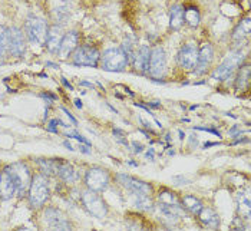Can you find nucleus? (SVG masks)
Segmentation results:
<instances>
[{"label":"nucleus","mask_w":251,"mask_h":231,"mask_svg":"<svg viewBox=\"0 0 251 231\" xmlns=\"http://www.w3.org/2000/svg\"><path fill=\"white\" fill-rule=\"evenodd\" d=\"M63 147L66 148V150H69V151H75V148H74V145L66 139V141H63Z\"/></svg>","instance_id":"de8ad7c7"},{"label":"nucleus","mask_w":251,"mask_h":231,"mask_svg":"<svg viewBox=\"0 0 251 231\" xmlns=\"http://www.w3.org/2000/svg\"><path fill=\"white\" fill-rule=\"evenodd\" d=\"M65 136L66 138H72V139H76L79 144H85V145H89V147H92V144H91V141L89 139H86L83 135H80L77 131L75 129H72V131H65Z\"/></svg>","instance_id":"2f4dec72"},{"label":"nucleus","mask_w":251,"mask_h":231,"mask_svg":"<svg viewBox=\"0 0 251 231\" xmlns=\"http://www.w3.org/2000/svg\"><path fill=\"white\" fill-rule=\"evenodd\" d=\"M40 97L43 98V99H46V102L50 105L52 102H55V101H58V97L55 95V94H52V92H42L40 94Z\"/></svg>","instance_id":"58836bf2"},{"label":"nucleus","mask_w":251,"mask_h":231,"mask_svg":"<svg viewBox=\"0 0 251 231\" xmlns=\"http://www.w3.org/2000/svg\"><path fill=\"white\" fill-rule=\"evenodd\" d=\"M129 150H132L134 154H142L144 150H145V147H144L141 142H138V141H132V142L129 144Z\"/></svg>","instance_id":"c9c22d12"},{"label":"nucleus","mask_w":251,"mask_h":231,"mask_svg":"<svg viewBox=\"0 0 251 231\" xmlns=\"http://www.w3.org/2000/svg\"><path fill=\"white\" fill-rule=\"evenodd\" d=\"M115 180L118 181V184L125 188L128 193H131L132 195H138V194H145V195H152L154 188L150 182L135 178L129 174L125 173H118L115 175Z\"/></svg>","instance_id":"9d476101"},{"label":"nucleus","mask_w":251,"mask_h":231,"mask_svg":"<svg viewBox=\"0 0 251 231\" xmlns=\"http://www.w3.org/2000/svg\"><path fill=\"white\" fill-rule=\"evenodd\" d=\"M79 85H80V86H85V88L94 89V83H92V82H88V80H79Z\"/></svg>","instance_id":"a18cd8bd"},{"label":"nucleus","mask_w":251,"mask_h":231,"mask_svg":"<svg viewBox=\"0 0 251 231\" xmlns=\"http://www.w3.org/2000/svg\"><path fill=\"white\" fill-rule=\"evenodd\" d=\"M251 33V22H250V16H246L244 19H241L237 26L234 27L232 30V42L235 43H243L246 38H249Z\"/></svg>","instance_id":"4be33fe9"},{"label":"nucleus","mask_w":251,"mask_h":231,"mask_svg":"<svg viewBox=\"0 0 251 231\" xmlns=\"http://www.w3.org/2000/svg\"><path fill=\"white\" fill-rule=\"evenodd\" d=\"M36 164L39 165L40 174H43L49 178L56 175V158H38Z\"/></svg>","instance_id":"bb28decb"},{"label":"nucleus","mask_w":251,"mask_h":231,"mask_svg":"<svg viewBox=\"0 0 251 231\" xmlns=\"http://www.w3.org/2000/svg\"><path fill=\"white\" fill-rule=\"evenodd\" d=\"M122 51L128 55V58L129 60L132 59L134 56V53H135V51L138 49V46H136V39L134 36H131V35H126L124 40H122Z\"/></svg>","instance_id":"7c9ffc66"},{"label":"nucleus","mask_w":251,"mask_h":231,"mask_svg":"<svg viewBox=\"0 0 251 231\" xmlns=\"http://www.w3.org/2000/svg\"><path fill=\"white\" fill-rule=\"evenodd\" d=\"M1 58H3V55L0 53V65H1Z\"/></svg>","instance_id":"5fc2aeb1"},{"label":"nucleus","mask_w":251,"mask_h":231,"mask_svg":"<svg viewBox=\"0 0 251 231\" xmlns=\"http://www.w3.org/2000/svg\"><path fill=\"white\" fill-rule=\"evenodd\" d=\"M178 135H179V139H181V141H184V139H185V132H184L182 129H179V131H178Z\"/></svg>","instance_id":"603ef678"},{"label":"nucleus","mask_w":251,"mask_h":231,"mask_svg":"<svg viewBox=\"0 0 251 231\" xmlns=\"http://www.w3.org/2000/svg\"><path fill=\"white\" fill-rule=\"evenodd\" d=\"M201 22V13L198 10V7H195L193 4L185 6L184 7V23H187L190 27H197L200 26Z\"/></svg>","instance_id":"cd10ccee"},{"label":"nucleus","mask_w":251,"mask_h":231,"mask_svg":"<svg viewBox=\"0 0 251 231\" xmlns=\"http://www.w3.org/2000/svg\"><path fill=\"white\" fill-rule=\"evenodd\" d=\"M52 195L50 190V181L49 177L43 175V174H36L32 177L29 190H27V203L29 207L32 210H40L45 207V204L48 203V200Z\"/></svg>","instance_id":"f257e3e1"},{"label":"nucleus","mask_w":251,"mask_h":231,"mask_svg":"<svg viewBox=\"0 0 251 231\" xmlns=\"http://www.w3.org/2000/svg\"><path fill=\"white\" fill-rule=\"evenodd\" d=\"M156 201L159 204H165V205H174V207H182L181 205V198H178V195L173 193L171 190H161L156 195Z\"/></svg>","instance_id":"c85d7f7f"},{"label":"nucleus","mask_w":251,"mask_h":231,"mask_svg":"<svg viewBox=\"0 0 251 231\" xmlns=\"http://www.w3.org/2000/svg\"><path fill=\"white\" fill-rule=\"evenodd\" d=\"M42 223L50 230H71L72 223L58 207H46L42 212Z\"/></svg>","instance_id":"1a4fd4ad"},{"label":"nucleus","mask_w":251,"mask_h":231,"mask_svg":"<svg viewBox=\"0 0 251 231\" xmlns=\"http://www.w3.org/2000/svg\"><path fill=\"white\" fill-rule=\"evenodd\" d=\"M244 53L240 51V49H237V51H232L230 52L224 60L215 68L213 71V74H211V77L215 79V80H220V82H226V80H228L230 77H234V74L237 72V69L244 63Z\"/></svg>","instance_id":"7ed1b4c3"},{"label":"nucleus","mask_w":251,"mask_h":231,"mask_svg":"<svg viewBox=\"0 0 251 231\" xmlns=\"http://www.w3.org/2000/svg\"><path fill=\"white\" fill-rule=\"evenodd\" d=\"M147 106H148V108H154V109H158V108H161V102H159V101H155V102H148V103H147Z\"/></svg>","instance_id":"c03bdc74"},{"label":"nucleus","mask_w":251,"mask_h":231,"mask_svg":"<svg viewBox=\"0 0 251 231\" xmlns=\"http://www.w3.org/2000/svg\"><path fill=\"white\" fill-rule=\"evenodd\" d=\"M184 25V6L174 4L170 10V29L178 32Z\"/></svg>","instance_id":"393cba45"},{"label":"nucleus","mask_w":251,"mask_h":231,"mask_svg":"<svg viewBox=\"0 0 251 231\" xmlns=\"http://www.w3.org/2000/svg\"><path fill=\"white\" fill-rule=\"evenodd\" d=\"M155 150L154 148H148L147 151H145V158L148 159V161H151V162H154L155 161Z\"/></svg>","instance_id":"a19ab883"},{"label":"nucleus","mask_w":251,"mask_h":231,"mask_svg":"<svg viewBox=\"0 0 251 231\" xmlns=\"http://www.w3.org/2000/svg\"><path fill=\"white\" fill-rule=\"evenodd\" d=\"M251 80V72H250V65L249 62L243 63L238 69H237V77L234 80V88L237 92H244L249 86H250Z\"/></svg>","instance_id":"412c9836"},{"label":"nucleus","mask_w":251,"mask_h":231,"mask_svg":"<svg viewBox=\"0 0 251 231\" xmlns=\"http://www.w3.org/2000/svg\"><path fill=\"white\" fill-rule=\"evenodd\" d=\"M48 29V22L40 16L29 15L25 20V36L33 46H45Z\"/></svg>","instance_id":"20e7f679"},{"label":"nucleus","mask_w":251,"mask_h":231,"mask_svg":"<svg viewBox=\"0 0 251 231\" xmlns=\"http://www.w3.org/2000/svg\"><path fill=\"white\" fill-rule=\"evenodd\" d=\"M18 195V184L12 171L6 165L0 173V201H9Z\"/></svg>","instance_id":"4468645a"},{"label":"nucleus","mask_w":251,"mask_h":231,"mask_svg":"<svg viewBox=\"0 0 251 231\" xmlns=\"http://www.w3.org/2000/svg\"><path fill=\"white\" fill-rule=\"evenodd\" d=\"M52 13H53V19L56 22V25L63 26V25H66V22L71 18V6L68 1L62 0V1L56 3Z\"/></svg>","instance_id":"b1692460"},{"label":"nucleus","mask_w":251,"mask_h":231,"mask_svg":"<svg viewBox=\"0 0 251 231\" xmlns=\"http://www.w3.org/2000/svg\"><path fill=\"white\" fill-rule=\"evenodd\" d=\"M194 129H197V131H202V132H210V134L215 135V136H218V138H221L223 135L221 132L218 131V129H215V128H205V127H194Z\"/></svg>","instance_id":"e433bc0d"},{"label":"nucleus","mask_w":251,"mask_h":231,"mask_svg":"<svg viewBox=\"0 0 251 231\" xmlns=\"http://www.w3.org/2000/svg\"><path fill=\"white\" fill-rule=\"evenodd\" d=\"M75 106H76L77 109H82L83 108V103H82L80 99H75Z\"/></svg>","instance_id":"3c124183"},{"label":"nucleus","mask_w":251,"mask_h":231,"mask_svg":"<svg viewBox=\"0 0 251 231\" xmlns=\"http://www.w3.org/2000/svg\"><path fill=\"white\" fill-rule=\"evenodd\" d=\"M83 182L86 190L95 193H105L111 185V174L102 167H91L86 170Z\"/></svg>","instance_id":"423d86ee"},{"label":"nucleus","mask_w":251,"mask_h":231,"mask_svg":"<svg viewBox=\"0 0 251 231\" xmlns=\"http://www.w3.org/2000/svg\"><path fill=\"white\" fill-rule=\"evenodd\" d=\"M26 52V36L18 26L7 27V51L6 53L13 58H23Z\"/></svg>","instance_id":"f8f14e48"},{"label":"nucleus","mask_w":251,"mask_h":231,"mask_svg":"<svg viewBox=\"0 0 251 231\" xmlns=\"http://www.w3.org/2000/svg\"><path fill=\"white\" fill-rule=\"evenodd\" d=\"M60 111H62V112H63L65 115L69 118V121L72 122V125H74V127H76V125H77V119H76V118H75V116L72 115V112H69V111H68L66 108H63V106H60Z\"/></svg>","instance_id":"ea45409f"},{"label":"nucleus","mask_w":251,"mask_h":231,"mask_svg":"<svg viewBox=\"0 0 251 231\" xmlns=\"http://www.w3.org/2000/svg\"><path fill=\"white\" fill-rule=\"evenodd\" d=\"M58 125H62L63 128H68V125L63 124L60 119H50L49 124H48V127H46V129H48L49 132H52V134H58Z\"/></svg>","instance_id":"72a5a7b5"},{"label":"nucleus","mask_w":251,"mask_h":231,"mask_svg":"<svg viewBox=\"0 0 251 231\" xmlns=\"http://www.w3.org/2000/svg\"><path fill=\"white\" fill-rule=\"evenodd\" d=\"M237 211L241 215V218L244 220H250V198L247 195H243L241 194V198H238V207H237Z\"/></svg>","instance_id":"c756f323"},{"label":"nucleus","mask_w":251,"mask_h":231,"mask_svg":"<svg viewBox=\"0 0 251 231\" xmlns=\"http://www.w3.org/2000/svg\"><path fill=\"white\" fill-rule=\"evenodd\" d=\"M197 59H198V46L195 42H187L179 48L176 60L181 69L188 71V72L194 71L197 65Z\"/></svg>","instance_id":"ddd939ff"},{"label":"nucleus","mask_w":251,"mask_h":231,"mask_svg":"<svg viewBox=\"0 0 251 231\" xmlns=\"http://www.w3.org/2000/svg\"><path fill=\"white\" fill-rule=\"evenodd\" d=\"M77 42H79V33H77V30H69L68 33H65L62 42H60V46H59V58H71L72 53L75 52V49L77 48Z\"/></svg>","instance_id":"f3484780"},{"label":"nucleus","mask_w":251,"mask_h":231,"mask_svg":"<svg viewBox=\"0 0 251 231\" xmlns=\"http://www.w3.org/2000/svg\"><path fill=\"white\" fill-rule=\"evenodd\" d=\"M60 83H62L66 89H69V91H74V89H75V88H74V85H72L66 77H60Z\"/></svg>","instance_id":"37998d69"},{"label":"nucleus","mask_w":251,"mask_h":231,"mask_svg":"<svg viewBox=\"0 0 251 231\" xmlns=\"http://www.w3.org/2000/svg\"><path fill=\"white\" fill-rule=\"evenodd\" d=\"M241 134H243V129H241L238 125H234V127H231V128H230V131H228V136H230V138H232V139H235V138H240V136H241Z\"/></svg>","instance_id":"4c0bfd02"},{"label":"nucleus","mask_w":251,"mask_h":231,"mask_svg":"<svg viewBox=\"0 0 251 231\" xmlns=\"http://www.w3.org/2000/svg\"><path fill=\"white\" fill-rule=\"evenodd\" d=\"M63 27L60 25H52L49 26L48 29V35H46V39H45V48L48 49L49 53L52 55H58L59 46H60V42L63 39Z\"/></svg>","instance_id":"dca6fc26"},{"label":"nucleus","mask_w":251,"mask_h":231,"mask_svg":"<svg viewBox=\"0 0 251 231\" xmlns=\"http://www.w3.org/2000/svg\"><path fill=\"white\" fill-rule=\"evenodd\" d=\"M167 69H168V59H167L165 49L161 46L151 49V56H150L148 71H147L150 77L156 82H159V80L162 82V79L165 77V74H167Z\"/></svg>","instance_id":"0eeeda50"},{"label":"nucleus","mask_w":251,"mask_h":231,"mask_svg":"<svg viewBox=\"0 0 251 231\" xmlns=\"http://www.w3.org/2000/svg\"><path fill=\"white\" fill-rule=\"evenodd\" d=\"M99 65L106 72H124L129 65V58L121 46H112L100 53Z\"/></svg>","instance_id":"f03ea898"},{"label":"nucleus","mask_w":251,"mask_h":231,"mask_svg":"<svg viewBox=\"0 0 251 231\" xmlns=\"http://www.w3.org/2000/svg\"><path fill=\"white\" fill-rule=\"evenodd\" d=\"M56 177L65 184H75L79 178L75 167L62 158H56Z\"/></svg>","instance_id":"a211bd4d"},{"label":"nucleus","mask_w":251,"mask_h":231,"mask_svg":"<svg viewBox=\"0 0 251 231\" xmlns=\"http://www.w3.org/2000/svg\"><path fill=\"white\" fill-rule=\"evenodd\" d=\"M79 151L85 155L92 154V150H91V147H89V145H85V144H80V145H79Z\"/></svg>","instance_id":"79ce46f5"},{"label":"nucleus","mask_w":251,"mask_h":231,"mask_svg":"<svg viewBox=\"0 0 251 231\" xmlns=\"http://www.w3.org/2000/svg\"><path fill=\"white\" fill-rule=\"evenodd\" d=\"M46 68H55V69H59L58 63H53V62H46Z\"/></svg>","instance_id":"8fccbe9b"},{"label":"nucleus","mask_w":251,"mask_h":231,"mask_svg":"<svg viewBox=\"0 0 251 231\" xmlns=\"http://www.w3.org/2000/svg\"><path fill=\"white\" fill-rule=\"evenodd\" d=\"M171 181H173L174 185H187V184H191V180L187 178V177H184V175H174L171 178Z\"/></svg>","instance_id":"f704fd0d"},{"label":"nucleus","mask_w":251,"mask_h":231,"mask_svg":"<svg viewBox=\"0 0 251 231\" xmlns=\"http://www.w3.org/2000/svg\"><path fill=\"white\" fill-rule=\"evenodd\" d=\"M128 165H131V167H138V162H134L132 159H129V161H128Z\"/></svg>","instance_id":"864d4df0"},{"label":"nucleus","mask_w":251,"mask_h":231,"mask_svg":"<svg viewBox=\"0 0 251 231\" xmlns=\"http://www.w3.org/2000/svg\"><path fill=\"white\" fill-rule=\"evenodd\" d=\"M150 56H151V48L147 45L139 46L135 51L134 56H132V63H134V69L138 74L145 75L148 71V63H150Z\"/></svg>","instance_id":"6ab92c4d"},{"label":"nucleus","mask_w":251,"mask_h":231,"mask_svg":"<svg viewBox=\"0 0 251 231\" xmlns=\"http://www.w3.org/2000/svg\"><path fill=\"white\" fill-rule=\"evenodd\" d=\"M134 207L138 211L142 212H154L155 211V201L151 195L145 194H138L134 195Z\"/></svg>","instance_id":"a878e982"},{"label":"nucleus","mask_w":251,"mask_h":231,"mask_svg":"<svg viewBox=\"0 0 251 231\" xmlns=\"http://www.w3.org/2000/svg\"><path fill=\"white\" fill-rule=\"evenodd\" d=\"M181 205L185 211H188L193 215H198V212L201 211L204 207V203L193 194H185L181 197Z\"/></svg>","instance_id":"5701e85b"},{"label":"nucleus","mask_w":251,"mask_h":231,"mask_svg":"<svg viewBox=\"0 0 251 231\" xmlns=\"http://www.w3.org/2000/svg\"><path fill=\"white\" fill-rule=\"evenodd\" d=\"M7 51V27L0 25V53L4 55Z\"/></svg>","instance_id":"473e14b6"},{"label":"nucleus","mask_w":251,"mask_h":231,"mask_svg":"<svg viewBox=\"0 0 251 231\" xmlns=\"http://www.w3.org/2000/svg\"><path fill=\"white\" fill-rule=\"evenodd\" d=\"M215 145H218V142H205V144L202 145V148H204V150H207V148H210V147H215Z\"/></svg>","instance_id":"09e8293b"},{"label":"nucleus","mask_w":251,"mask_h":231,"mask_svg":"<svg viewBox=\"0 0 251 231\" xmlns=\"http://www.w3.org/2000/svg\"><path fill=\"white\" fill-rule=\"evenodd\" d=\"M7 167H9V170L12 171L15 180H16V184H18V197H25L27 194L30 181H32V177H33L32 170L23 161H18V162L9 164Z\"/></svg>","instance_id":"9b49d317"},{"label":"nucleus","mask_w":251,"mask_h":231,"mask_svg":"<svg viewBox=\"0 0 251 231\" xmlns=\"http://www.w3.org/2000/svg\"><path fill=\"white\" fill-rule=\"evenodd\" d=\"M190 145H191L193 148L198 145V136H197V135H191V136H190Z\"/></svg>","instance_id":"49530a36"},{"label":"nucleus","mask_w":251,"mask_h":231,"mask_svg":"<svg viewBox=\"0 0 251 231\" xmlns=\"http://www.w3.org/2000/svg\"><path fill=\"white\" fill-rule=\"evenodd\" d=\"M197 217H198V221L205 229H210V230H217L220 227V224H221L220 215L210 207H202V210L198 212Z\"/></svg>","instance_id":"aec40b11"},{"label":"nucleus","mask_w":251,"mask_h":231,"mask_svg":"<svg viewBox=\"0 0 251 231\" xmlns=\"http://www.w3.org/2000/svg\"><path fill=\"white\" fill-rule=\"evenodd\" d=\"M72 63L75 66H88V68H98L100 60V52L97 46L92 45H80L72 53Z\"/></svg>","instance_id":"6e6552de"},{"label":"nucleus","mask_w":251,"mask_h":231,"mask_svg":"<svg viewBox=\"0 0 251 231\" xmlns=\"http://www.w3.org/2000/svg\"><path fill=\"white\" fill-rule=\"evenodd\" d=\"M85 211L89 215H92L97 220H105L109 214V207L106 204V201L99 195V193L91 191V190H85L80 193L79 197Z\"/></svg>","instance_id":"39448f33"},{"label":"nucleus","mask_w":251,"mask_h":231,"mask_svg":"<svg viewBox=\"0 0 251 231\" xmlns=\"http://www.w3.org/2000/svg\"><path fill=\"white\" fill-rule=\"evenodd\" d=\"M214 59V48L211 43H202L198 48V59H197V65L194 68V74L197 77H202L207 74L211 62Z\"/></svg>","instance_id":"2eb2a0df"}]
</instances>
